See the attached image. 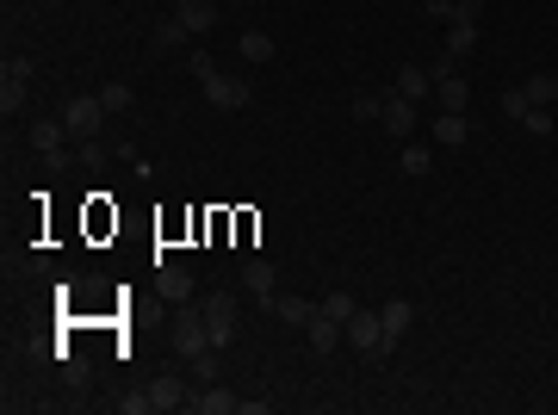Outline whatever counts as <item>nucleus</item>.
Returning a JSON list of instances; mask_svg holds the SVG:
<instances>
[{
	"instance_id": "nucleus-35",
	"label": "nucleus",
	"mask_w": 558,
	"mask_h": 415,
	"mask_svg": "<svg viewBox=\"0 0 558 415\" xmlns=\"http://www.w3.org/2000/svg\"><path fill=\"white\" fill-rule=\"evenodd\" d=\"M422 12L428 19H453V0H422Z\"/></svg>"
},
{
	"instance_id": "nucleus-11",
	"label": "nucleus",
	"mask_w": 558,
	"mask_h": 415,
	"mask_svg": "<svg viewBox=\"0 0 558 415\" xmlns=\"http://www.w3.org/2000/svg\"><path fill=\"white\" fill-rule=\"evenodd\" d=\"M465 137H472V118H465V112H440V118H434V142H440V149H459Z\"/></svg>"
},
{
	"instance_id": "nucleus-28",
	"label": "nucleus",
	"mask_w": 558,
	"mask_h": 415,
	"mask_svg": "<svg viewBox=\"0 0 558 415\" xmlns=\"http://www.w3.org/2000/svg\"><path fill=\"white\" fill-rule=\"evenodd\" d=\"M528 106H534V100H528L521 87H515V94H503V118H515V125H521V118H528Z\"/></svg>"
},
{
	"instance_id": "nucleus-15",
	"label": "nucleus",
	"mask_w": 558,
	"mask_h": 415,
	"mask_svg": "<svg viewBox=\"0 0 558 415\" xmlns=\"http://www.w3.org/2000/svg\"><path fill=\"white\" fill-rule=\"evenodd\" d=\"M267 310H274L279 322H291V329H304V322L316 316V304H310V297H267Z\"/></svg>"
},
{
	"instance_id": "nucleus-22",
	"label": "nucleus",
	"mask_w": 558,
	"mask_h": 415,
	"mask_svg": "<svg viewBox=\"0 0 558 415\" xmlns=\"http://www.w3.org/2000/svg\"><path fill=\"white\" fill-rule=\"evenodd\" d=\"M379 322H385V335H391V341H398V335H404V329H410V304H404V297H391V304H385V310H379Z\"/></svg>"
},
{
	"instance_id": "nucleus-2",
	"label": "nucleus",
	"mask_w": 558,
	"mask_h": 415,
	"mask_svg": "<svg viewBox=\"0 0 558 415\" xmlns=\"http://www.w3.org/2000/svg\"><path fill=\"white\" fill-rule=\"evenodd\" d=\"M174 354L180 360H199V354H211V329H205V310H193V304H174Z\"/></svg>"
},
{
	"instance_id": "nucleus-21",
	"label": "nucleus",
	"mask_w": 558,
	"mask_h": 415,
	"mask_svg": "<svg viewBox=\"0 0 558 415\" xmlns=\"http://www.w3.org/2000/svg\"><path fill=\"white\" fill-rule=\"evenodd\" d=\"M236 50H242V62H274V37L267 31H242Z\"/></svg>"
},
{
	"instance_id": "nucleus-34",
	"label": "nucleus",
	"mask_w": 558,
	"mask_h": 415,
	"mask_svg": "<svg viewBox=\"0 0 558 415\" xmlns=\"http://www.w3.org/2000/svg\"><path fill=\"white\" fill-rule=\"evenodd\" d=\"M453 19H484V0H453Z\"/></svg>"
},
{
	"instance_id": "nucleus-30",
	"label": "nucleus",
	"mask_w": 558,
	"mask_h": 415,
	"mask_svg": "<svg viewBox=\"0 0 558 415\" xmlns=\"http://www.w3.org/2000/svg\"><path fill=\"white\" fill-rule=\"evenodd\" d=\"M193 378H199V385H211V378H217V347H211V354H199V360H193Z\"/></svg>"
},
{
	"instance_id": "nucleus-23",
	"label": "nucleus",
	"mask_w": 558,
	"mask_h": 415,
	"mask_svg": "<svg viewBox=\"0 0 558 415\" xmlns=\"http://www.w3.org/2000/svg\"><path fill=\"white\" fill-rule=\"evenodd\" d=\"M521 94H528L534 106H553V100H558V75H528V87H521Z\"/></svg>"
},
{
	"instance_id": "nucleus-24",
	"label": "nucleus",
	"mask_w": 558,
	"mask_h": 415,
	"mask_svg": "<svg viewBox=\"0 0 558 415\" xmlns=\"http://www.w3.org/2000/svg\"><path fill=\"white\" fill-rule=\"evenodd\" d=\"M521 131H528V137H553V106H528Z\"/></svg>"
},
{
	"instance_id": "nucleus-10",
	"label": "nucleus",
	"mask_w": 558,
	"mask_h": 415,
	"mask_svg": "<svg viewBox=\"0 0 558 415\" xmlns=\"http://www.w3.org/2000/svg\"><path fill=\"white\" fill-rule=\"evenodd\" d=\"M149 397H155V410H186V403H193V391H186L180 372H161V378L149 385Z\"/></svg>"
},
{
	"instance_id": "nucleus-12",
	"label": "nucleus",
	"mask_w": 558,
	"mask_h": 415,
	"mask_svg": "<svg viewBox=\"0 0 558 415\" xmlns=\"http://www.w3.org/2000/svg\"><path fill=\"white\" fill-rule=\"evenodd\" d=\"M62 137H69V125H62V118H31V149H37V155H56V149H62Z\"/></svg>"
},
{
	"instance_id": "nucleus-4",
	"label": "nucleus",
	"mask_w": 558,
	"mask_h": 415,
	"mask_svg": "<svg viewBox=\"0 0 558 415\" xmlns=\"http://www.w3.org/2000/svg\"><path fill=\"white\" fill-rule=\"evenodd\" d=\"M199 310H205V329H211V347H230V341H236V322H242V310H236V297H230V291H211V297H205Z\"/></svg>"
},
{
	"instance_id": "nucleus-32",
	"label": "nucleus",
	"mask_w": 558,
	"mask_h": 415,
	"mask_svg": "<svg viewBox=\"0 0 558 415\" xmlns=\"http://www.w3.org/2000/svg\"><path fill=\"white\" fill-rule=\"evenodd\" d=\"M428 167H434L428 149H404V174H428Z\"/></svg>"
},
{
	"instance_id": "nucleus-6",
	"label": "nucleus",
	"mask_w": 558,
	"mask_h": 415,
	"mask_svg": "<svg viewBox=\"0 0 558 415\" xmlns=\"http://www.w3.org/2000/svg\"><path fill=\"white\" fill-rule=\"evenodd\" d=\"M186 410H193V415H230V410H242V397H230V391L211 378V385H199V391H193V403H186Z\"/></svg>"
},
{
	"instance_id": "nucleus-26",
	"label": "nucleus",
	"mask_w": 558,
	"mask_h": 415,
	"mask_svg": "<svg viewBox=\"0 0 558 415\" xmlns=\"http://www.w3.org/2000/svg\"><path fill=\"white\" fill-rule=\"evenodd\" d=\"M316 304H323V310H329V316H335V322H348V316H354V310H360V304H354V297H348V291H329V297H316Z\"/></svg>"
},
{
	"instance_id": "nucleus-18",
	"label": "nucleus",
	"mask_w": 558,
	"mask_h": 415,
	"mask_svg": "<svg viewBox=\"0 0 558 415\" xmlns=\"http://www.w3.org/2000/svg\"><path fill=\"white\" fill-rule=\"evenodd\" d=\"M434 100H440V112H465V100H472L465 94V75H440L434 81Z\"/></svg>"
},
{
	"instance_id": "nucleus-14",
	"label": "nucleus",
	"mask_w": 558,
	"mask_h": 415,
	"mask_svg": "<svg viewBox=\"0 0 558 415\" xmlns=\"http://www.w3.org/2000/svg\"><path fill=\"white\" fill-rule=\"evenodd\" d=\"M174 12H180V19H186V31H193V37H199V31H211V25H217V0H180V6H174Z\"/></svg>"
},
{
	"instance_id": "nucleus-19",
	"label": "nucleus",
	"mask_w": 558,
	"mask_h": 415,
	"mask_svg": "<svg viewBox=\"0 0 558 415\" xmlns=\"http://www.w3.org/2000/svg\"><path fill=\"white\" fill-rule=\"evenodd\" d=\"M274 285H279V273H274V267H267V261H249V267H242V291H255L261 304L274 297Z\"/></svg>"
},
{
	"instance_id": "nucleus-17",
	"label": "nucleus",
	"mask_w": 558,
	"mask_h": 415,
	"mask_svg": "<svg viewBox=\"0 0 558 415\" xmlns=\"http://www.w3.org/2000/svg\"><path fill=\"white\" fill-rule=\"evenodd\" d=\"M25 94H31V81L0 75V118H19V112H25Z\"/></svg>"
},
{
	"instance_id": "nucleus-3",
	"label": "nucleus",
	"mask_w": 558,
	"mask_h": 415,
	"mask_svg": "<svg viewBox=\"0 0 558 415\" xmlns=\"http://www.w3.org/2000/svg\"><path fill=\"white\" fill-rule=\"evenodd\" d=\"M100 118H106V100H100V94H75V100H62V125H69V137L75 142L100 137Z\"/></svg>"
},
{
	"instance_id": "nucleus-31",
	"label": "nucleus",
	"mask_w": 558,
	"mask_h": 415,
	"mask_svg": "<svg viewBox=\"0 0 558 415\" xmlns=\"http://www.w3.org/2000/svg\"><path fill=\"white\" fill-rule=\"evenodd\" d=\"M119 410L125 415H149L155 410V397H149V391H131V397H119Z\"/></svg>"
},
{
	"instance_id": "nucleus-27",
	"label": "nucleus",
	"mask_w": 558,
	"mask_h": 415,
	"mask_svg": "<svg viewBox=\"0 0 558 415\" xmlns=\"http://www.w3.org/2000/svg\"><path fill=\"white\" fill-rule=\"evenodd\" d=\"M391 94V87H385ZM385 94H360L354 100V118H385Z\"/></svg>"
},
{
	"instance_id": "nucleus-5",
	"label": "nucleus",
	"mask_w": 558,
	"mask_h": 415,
	"mask_svg": "<svg viewBox=\"0 0 558 415\" xmlns=\"http://www.w3.org/2000/svg\"><path fill=\"white\" fill-rule=\"evenodd\" d=\"M205 100H211L217 112H242L255 94H249V81H242V75H211V81H205Z\"/></svg>"
},
{
	"instance_id": "nucleus-13",
	"label": "nucleus",
	"mask_w": 558,
	"mask_h": 415,
	"mask_svg": "<svg viewBox=\"0 0 558 415\" xmlns=\"http://www.w3.org/2000/svg\"><path fill=\"white\" fill-rule=\"evenodd\" d=\"M155 285H161L168 304H186V297H193V273H186V267H155Z\"/></svg>"
},
{
	"instance_id": "nucleus-9",
	"label": "nucleus",
	"mask_w": 558,
	"mask_h": 415,
	"mask_svg": "<svg viewBox=\"0 0 558 415\" xmlns=\"http://www.w3.org/2000/svg\"><path fill=\"white\" fill-rule=\"evenodd\" d=\"M304 329H310V347H316V354H335V347H348V341H341V322H335L323 304H316V316H310Z\"/></svg>"
},
{
	"instance_id": "nucleus-25",
	"label": "nucleus",
	"mask_w": 558,
	"mask_h": 415,
	"mask_svg": "<svg viewBox=\"0 0 558 415\" xmlns=\"http://www.w3.org/2000/svg\"><path fill=\"white\" fill-rule=\"evenodd\" d=\"M100 100H106V112H131V106H137V94H131L125 81H112V87H106Z\"/></svg>"
},
{
	"instance_id": "nucleus-16",
	"label": "nucleus",
	"mask_w": 558,
	"mask_h": 415,
	"mask_svg": "<svg viewBox=\"0 0 558 415\" xmlns=\"http://www.w3.org/2000/svg\"><path fill=\"white\" fill-rule=\"evenodd\" d=\"M398 94H404V100H428V94H434V75L416 69V62H404V69H398Z\"/></svg>"
},
{
	"instance_id": "nucleus-1",
	"label": "nucleus",
	"mask_w": 558,
	"mask_h": 415,
	"mask_svg": "<svg viewBox=\"0 0 558 415\" xmlns=\"http://www.w3.org/2000/svg\"><path fill=\"white\" fill-rule=\"evenodd\" d=\"M341 341H348V347H360L366 360H385V354L398 347V341L385 335V322H379V310H354V316L341 322Z\"/></svg>"
},
{
	"instance_id": "nucleus-29",
	"label": "nucleus",
	"mask_w": 558,
	"mask_h": 415,
	"mask_svg": "<svg viewBox=\"0 0 558 415\" xmlns=\"http://www.w3.org/2000/svg\"><path fill=\"white\" fill-rule=\"evenodd\" d=\"M0 75H19V81H37V62L31 56H6V69Z\"/></svg>"
},
{
	"instance_id": "nucleus-7",
	"label": "nucleus",
	"mask_w": 558,
	"mask_h": 415,
	"mask_svg": "<svg viewBox=\"0 0 558 415\" xmlns=\"http://www.w3.org/2000/svg\"><path fill=\"white\" fill-rule=\"evenodd\" d=\"M379 125H385L391 137H410V131H416V100H404V94L391 87V94H385V118H379Z\"/></svg>"
},
{
	"instance_id": "nucleus-33",
	"label": "nucleus",
	"mask_w": 558,
	"mask_h": 415,
	"mask_svg": "<svg viewBox=\"0 0 558 415\" xmlns=\"http://www.w3.org/2000/svg\"><path fill=\"white\" fill-rule=\"evenodd\" d=\"M186 69H193V75H199V81H211V75H217V69H211V56H205V50H193V56H186Z\"/></svg>"
},
{
	"instance_id": "nucleus-20",
	"label": "nucleus",
	"mask_w": 558,
	"mask_h": 415,
	"mask_svg": "<svg viewBox=\"0 0 558 415\" xmlns=\"http://www.w3.org/2000/svg\"><path fill=\"white\" fill-rule=\"evenodd\" d=\"M186 37H193V31H186V19H180V12H168V19L155 25V50H180Z\"/></svg>"
},
{
	"instance_id": "nucleus-8",
	"label": "nucleus",
	"mask_w": 558,
	"mask_h": 415,
	"mask_svg": "<svg viewBox=\"0 0 558 415\" xmlns=\"http://www.w3.org/2000/svg\"><path fill=\"white\" fill-rule=\"evenodd\" d=\"M453 62H465L472 50H478V19H447V44H440Z\"/></svg>"
}]
</instances>
